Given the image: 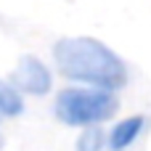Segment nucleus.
Returning <instances> with one entry per match:
<instances>
[{
    "mask_svg": "<svg viewBox=\"0 0 151 151\" xmlns=\"http://www.w3.org/2000/svg\"><path fill=\"white\" fill-rule=\"evenodd\" d=\"M24 111V96L13 88L11 80L0 77V117H19Z\"/></svg>",
    "mask_w": 151,
    "mask_h": 151,
    "instance_id": "nucleus-5",
    "label": "nucleus"
},
{
    "mask_svg": "<svg viewBox=\"0 0 151 151\" xmlns=\"http://www.w3.org/2000/svg\"><path fill=\"white\" fill-rule=\"evenodd\" d=\"M0 119H3V117H0Z\"/></svg>",
    "mask_w": 151,
    "mask_h": 151,
    "instance_id": "nucleus-7",
    "label": "nucleus"
},
{
    "mask_svg": "<svg viewBox=\"0 0 151 151\" xmlns=\"http://www.w3.org/2000/svg\"><path fill=\"white\" fill-rule=\"evenodd\" d=\"M146 130V117L141 114H130L119 122H114V127L109 130V149L111 151H127Z\"/></svg>",
    "mask_w": 151,
    "mask_h": 151,
    "instance_id": "nucleus-4",
    "label": "nucleus"
},
{
    "mask_svg": "<svg viewBox=\"0 0 151 151\" xmlns=\"http://www.w3.org/2000/svg\"><path fill=\"white\" fill-rule=\"evenodd\" d=\"M8 80L21 96H48L53 90V72L37 56H21Z\"/></svg>",
    "mask_w": 151,
    "mask_h": 151,
    "instance_id": "nucleus-3",
    "label": "nucleus"
},
{
    "mask_svg": "<svg viewBox=\"0 0 151 151\" xmlns=\"http://www.w3.org/2000/svg\"><path fill=\"white\" fill-rule=\"evenodd\" d=\"M53 66L72 85L122 90L127 85V66L106 42L88 35L61 37L53 45Z\"/></svg>",
    "mask_w": 151,
    "mask_h": 151,
    "instance_id": "nucleus-1",
    "label": "nucleus"
},
{
    "mask_svg": "<svg viewBox=\"0 0 151 151\" xmlns=\"http://www.w3.org/2000/svg\"><path fill=\"white\" fill-rule=\"evenodd\" d=\"M119 111V98L114 90L88 88V85H69L56 93L53 114L66 127H96L109 122Z\"/></svg>",
    "mask_w": 151,
    "mask_h": 151,
    "instance_id": "nucleus-2",
    "label": "nucleus"
},
{
    "mask_svg": "<svg viewBox=\"0 0 151 151\" xmlns=\"http://www.w3.org/2000/svg\"><path fill=\"white\" fill-rule=\"evenodd\" d=\"M104 149H109V133H104L101 125L80 130V135L74 141V151H104Z\"/></svg>",
    "mask_w": 151,
    "mask_h": 151,
    "instance_id": "nucleus-6",
    "label": "nucleus"
}]
</instances>
